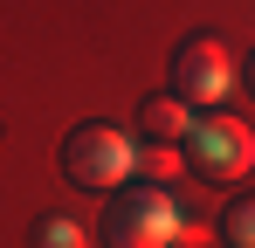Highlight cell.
I'll return each mask as SVG.
<instances>
[{"mask_svg": "<svg viewBox=\"0 0 255 248\" xmlns=\"http://www.w3.org/2000/svg\"><path fill=\"white\" fill-rule=\"evenodd\" d=\"M55 159H62V179L83 186V193H125L138 179V138L125 124H111V118H90V124H76L62 138Z\"/></svg>", "mask_w": 255, "mask_h": 248, "instance_id": "1", "label": "cell"}, {"mask_svg": "<svg viewBox=\"0 0 255 248\" xmlns=\"http://www.w3.org/2000/svg\"><path fill=\"white\" fill-rule=\"evenodd\" d=\"M242 83H249V90H255V48H249V62H242Z\"/></svg>", "mask_w": 255, "mask_h": 248, "instance_id": "9", "label": "cell"}, {"mask_svg": "<svg viewBox=\"0 0 255 248\" xmlns=\"http://www.w3.org/2000/svg\"><path fill=\"white\" fill-rule=\"evenodd\" d=\"M179 172H186V152L179 145H138V179L145 186H172Z\"/></svg>", "mask_w": 255, "mask_h": 248, "instance_id": "6", "label": "cell"}, {"mask_svg": "<svg viewBox=\"0 0 255 248\" xmlns=\"http://www.w3.org/2000/svg\"><path fill=\"white\" fill-rule=\"evenodd\" d=\"M186 165L200 179H214V186H235V179L255 172V131L242 118H228V111H207L186 131Z\"/></svg>", "mask_w": 255, "mask_h": 248, "instance_id": "3", "label": "cell"}, {"mask_svg": "<svg viewBox=\"0 0 255 248\" xmlns=\"http://www.w3.org/2000/svg\"><path fill=\"white\" fill-rule=\"evenodd\" d=\"M186 131H193V104L186 97H145L138 104V145H186Z\"/></svg>", "mask_w": 255, "mask_h": 248, "instance_id": "5", "label": "cell"}, {"mask_svg": "<svg viewBox=\"0 0 255 248\" xmlns=\"http://www.w3.org/2000/svg\"><path fill=\"white\" fill-rule=\"evenodd\" d=\"M186 207L172 186H125L104 207V242L111 248H179Z\"/></svg>", "mask_w": 255, "mask_h": 248, "instance_id": "2", "label": "cell"}, {"mask_svg": "<svg viewBox=\"0 0 255 248\" xmlns=\"http://www.w3.org/2000/svg\"><path fill=\"white\" fill-rule=\"evenodd\" d=\"M28 248H90V235H83V221H69V214H42L28 228Z\"/></svg>", "mask_w": 255, "mask_h": 248, "instance_id": "7", "label": "cell"}, {"mask_svg": "<svg viewBox=\"0 0 255 248\" xmlns=\"http://www.w3.org/2000/svg\"><path fill=\"white\" fill-rule=\"evenodd\" d=\"M235 90V55L221 48V35H193L179 55H172V97L186 104H221Z\"/></svg>", "mask_w": 255, "mask_h": 248, "instance_id": "4", "label": "cell"}, {"mask_svg": "<svg viewBox=\"0 0 255 248\" xmlns=\"http://www.w3.org/2000/svg\"><path fill=\"white\" fill-rule=\"evenodd\" d=\"M221 242L228 248H255V193L235 207H221Z\"/></svg>", "mask_w": 255, "mask_h": 248, "instance_id": "8", "label": "cell"}]
</instances>
